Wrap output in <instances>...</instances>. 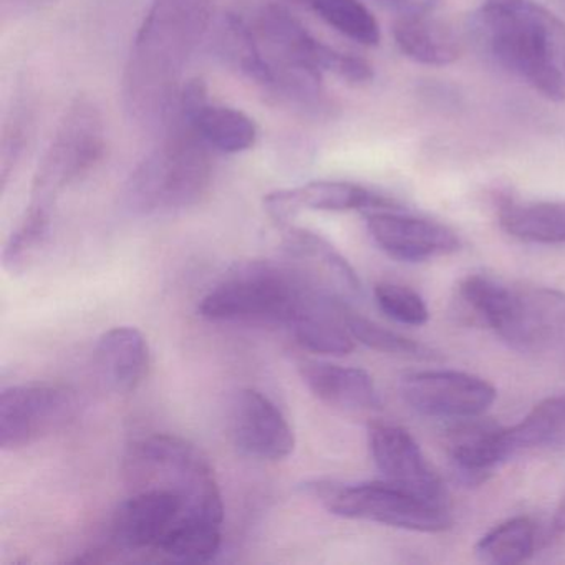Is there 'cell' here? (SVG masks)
<instances>
[{
    "mask_svg": "<svg viewBox=\"0 0 565 565\" xmlns=\"http://www.w3.org/2000/svg\"><path fill=\"white\" fill-rule=\"evenodd\" d=\"M216 0H151L135 35L121 81L130 120L161 130L173 115L181 78L214 24Z\"/></svg>",
    "mask_w": 565,
    "mask_h": 565,
    "instance_id": "obj_1",
    "label": "cell"
},
{
    "mask_svg": "<svg viewBox=\"0 0 565 565\" xmlns=\"http://www.w3.org/2000/svg\"><path fill=\"white\" fill-rule=\"evenodd\" d=\"M476 35L505 71L551 102L565 100V25L532 2L486 4L472 19Z\"/></svg>",
    "mask_w": 565,
    "mask_h": 565,
    "instance_id": "obj_2",
    "label": "cell"
},
{
    "mask_svg": "<svg viewBox=\"0 0 565 565\" xmlns=\"http://www.w3.org/2000/svg\"><path fill=\"white\" fill-rule=\"evenodd\" d=\"M163 138L135 168L121 190V204L134 216H158L196 206L213 184V150L190 120L174 110Z\"/></svg>",
    "mask_w": 565,
    "mask_h": 565,
    "instance_id": "obj_3",
    "label": "cell"
},
{
    "mask_svg": "<svg viewBox=\"0 0 565 565\" xmlns=\"http://www.w3.org/2000/svg\"><path fill=\"white\" fill-rule=\"evenodd\" d=\"M316 289L299 267L257 260L224 276L201 299L198 313L210 322L289 329Z\"/></svg>",
    "mask_w": 565,
    "mask_h": 565,
    "instance_id": "obj_4",
    "label": "cell"
},
{
    "mask_svg": "<svg viewBox=\"0 0 565 565\" xmlns=\"http://www.w3.org/2000/svg\"><path fill=\"white\" fill-rule=\"evenodd\" d=\"M125 472L134 491L170 489L183 499V515L223 524V494L213 466L188 439L160 433L135 441L125 458Z\"/></svg>",
    "mask_w": 565,
    "mask_h": 565,
    "instance_id": "obj_5",
    "label": "cell"
},
{
    "mask_svg": "<svg viewBox=\"0 0 565 565\" xmlns=\"http://www.w3.org/2000/svg\"><path fill=\"white\" fill-rule=\"evenodd\" d=\"M302 491L339 518L416 532L446 531L452 522L448 505L426 501L386 481L342 484L313 479L303 482Z\"/></svg>",
    "mask_w": 565,
    "mask_h": 565,
    "instance_id": "obj_6",
    "label": "cell"
},
{
    "mask_svg": "<svg viewBox=\"0 0 565 565\" xmlns=\"http://www.w3.org/2000/svg\"><path fill=\"white\" fill-rule=\"evenodd\" d=\"M107 148L104 115L90 97L75 98L62 115L32 181L31 203L55 207L58 196L92 173Z\"/></svg>",
    "mask_w": 565,
    "mask_h": 565,
    "instance_id": "obj_7",
    "label": "cell"
},
{
    "mask_svg": "<svg viewBox=\"0 0 565 565\" xmlns=\"http://www.w3.org/2000/svg\"><path fill=\"white\" fill-rule=\"evenodd\" d=\"M247 21L269 67L307 68L322 75H337L352 84H365L373 78L369 62L313 38L289 8L277 0L257 8Z\"/></svg>",
    "mask_w": 565,
    "mask_h": 565,
    "instance_id": "obj_8",
    "label": "cell"
},
{
    "mask_svg": "<svg viewBox=\"0 0 565 565\" xmlns=\"http://www.w3.org/2000/svg\"><path fill=\"white\" fill-rule=\"evenodd\" d=\"M78 408L77 392L62 383L9 386L0 395V446L28 448L74 422Z\"/></svg>",
    "mask_w": 565,
    "mask_h": 565,
    "instance_id": "obj_9",
    "label": "cell"
},
{
    "mask_svg": "<svg viewBox=\"0 0 565 565\" xmlns=\"http://www.w3.org/2000/svg\"><path fill=\"white\" fill-rule=\"evenodd\" d=\"M402 395L422 415L441 419L479 418L495 402L494 386L455 370H426L403 376Z\"/></svg>",
    "mask_w": 565,
    "mask_h": 565,
    "instance_id": "obj_10",
    "label": "cell"
},
{
    "mask_svg": "<svg viewBox=\"0 0 565 565\" xmlns=\"http://www.w3.org/2000/svg\"><path fill=\"white\" fill-rule=\"evenodd\" d=\"M369 445L373 461L386 482L426 501L446 504L441 479L433 471L418 443L405 428L390 423H372Z\"/></svg>",
    "mask_w": 565,
    "mask_h": 565,
    "instance_id": "obj_11",
    "label": "cell"
},
{
    "mask_svg": "<svg viewBox=\"0 0 565 565\" xmlns=\"http://www.w3.org/2000/svg\"><path fill=\"white\" fill-rule=\"evenodd\" d=\"M231 436L241 452L260 461H282L296 449L289 419L259 390L237 393L231 408Z\"/></svg>",
    "mask_w": 565,
    "mask_h": 565,
    "instance_id": "obj_12",
    "label": "cell"
},
{
    "mask_svg": "<svg viewBox=\"0 0 565 565\" xmlns=\"http://www.w3.org/2000/svg\"><path fill=\"white\" fill-rule=\"evenodd\" d=\"M184 514V501L163 488L137 489L110 521V544L120 552H153Z\"/></svg>",
    "mask_w": 565,
    "mask_h": 565,
    "instance_id": "obj_13",
    "label": "cell"
},
{
    "mask_svg": "<svg viewBox=\"0 0 565 565\" xmlns=\"http://www.w3.org/2000/svg\"><path fill=\"white\" fill-rule=\"evenodd\" d=\"M499 337L512 349L539 352L565 337V294L547 287H512Z\"/></svg>",
    "mask_w": 565,
    "mask_h": 565,
    "instance_id": "obj_14",
    "label": "cell"
},
{
    "mask_svg": "<svg viewBox=\"0 0 565 565\" xmlns=\"http://www.w3.org/2000/svg\"><path fill=\"white\" fill-rule=\"evenodd\" d=\"M365 217L370 236L393 259L423 263L459 249L455 231L426 217L399 213V207L370 211Z\"/></svg>",
    "mask_w": 565,
    "mask_h": 565,
    "instance_id": "obj_15",
    "label": "cell"
},
{
    "mask_svg": "<svg viewBox=\"0 0 565 565\" xmlns=\"http://www.w3.org/2000/svg\"><path fill=\"white\" fill-rule=\"evenodd\" d=\"M395 201L349 181L319 180L264 196V210L276 223L289 224L302 211L347 213V211L395 210Z\"/></svg>",
    "mask_w": 565,
    "mask_h": 565,
    "instance_id": "obj_16",
    "label": "cell"
},
{
    "mask_svg": "<svg viewBox=\"0 0 565 565\" xmlns=\"http://www.w3.org/2000/svg\"><path fill=\"white\" fill-rule=\"evenodd\" d=\"M174 110L188 118L204 143L217 153L239 154L257 141V127L244 111L226 105L210 104L207 87L201 78L181 88Z\"/></svg>",
    "mask_w": 565,
    "mask_h": 565,
    "instance_id": "obj_17",
    "label": "cell"
},
{
    "mask_svg": "<svg viewBox=\"0 0 565 565\" xmlns=\"http://www.w3.org/2000/svg\"><path fill=\"white\" fill-rule=\"evenodd\" d=\"M284 249L292 259L306 266L299 267L307 279L345 306L360 302L363 297L362 282L352 264L335 249L332 243L316 231L306 227H287Z\"/></svg>",
    "mask_w": 565,
    "mask_h": 565,
    "instance_id": "obj_18",
    "label": "cell"
},
{
    "mask_svg": "<svg viewBox=\"0 0 565 565\" xmlns=\"http://www.w3.org/2000/svg\"><path fill=\"white\" fill-rule=\"evenodd\" d=\"M95 370L111 392H135L150 369V347L135 327H115L98 339L94 352Z\"/></svg>",
    "mask_w": 565,
    "mask_h": 565,
    "instance_id": "obj_19",
    "label": "cell"
},
{
    "mask_svg": "<svg viewBox=\"0 0 565 565\" xmlns=\"http://www.w3.org/2000/svg\"><path fill=\"white\" fill-rule=\"evenodd\" d=\"M300 379L327 405L345 412H369L380 406L379 390L365 370L320 360H300Z\"/></svg>",
    "mask_w": 565,
    "mask_h": 565,
    "instance_id": "obj_20",
    "label": "cell"
},
{
    "mask_svg": "<svg viewBox=\"0 0 565 565\" xmlns=\"http://www.w3.org/2000/svg\"><path fill=\"white\" fill-rule=\"evenodd\" d=\"M446 449L455 471L471 484L484 481L495 466L509 459L504 428L476 418L462 419L449 431Z\"/></svg>",
    "mask_w": 565,
    "mask_h": 565,
    "instance_id": "obj_21",
    "label": "cell"
},
{
    "mask_svg": "<svg viewBox=\"0 0 565 565\" xmlns=\"http://www.w3.org/2000/svg\"><path fill=\"white\" fill-rule=\"evenodd\" d=\"M211 31V47L216 57L231 71L253 82L264 92L269 84V65L247 18L236 12H227L214 22Z\"/></svg>",
    "mask_w": 565,
    "mask_h": 565,
    "instance_id": "obj_22",
    "label": "cell"
},
{
    "mask_svg": "<svg viewBox=\"0 0 565 565\" xmlns=\"http://www.w3.org/2000/svg\"><path fill=\"white\" fill-rule=\"evenodd\" d=\"M393 38L406 57L429 67H445L461 55L458 35L426 14L402 15L393 25Z\"/></svg>",
    "mask_w": 565,
    "mask_h": 565,
    "instance_id": "obj_23",
    "label": "cell"
},
{
    "mask_svg": "<svg viewBox=\"0 0 565 565\" xmlns=\"http://www.w3.org/2000/svg\"><path fill=\"white\" fill-rule=\"evenodd\" d=\"M223 545V524L194 515H181L180 521L158 542L151 554L171 564H210Z\"/></svg>",
    "mask_w": 565,
    "mask_h": 565,
    "instance_id": "obj_24",
    "label": "cell"
},
{
    "mask_svg": "<svg viewBox=\"0 0 565 565\" xmlns=\"http://www.w3.org/2000/svg\"><path fill=\"white\" fill-rule=\"evenodd\" d=\"M499 224L509 236L531 244H565V201L508 203L499 210Z\"/></svg>",
    "mask_w": 565,
    "mask_h": 565,
    "instance_id": "obj_25",
    "label": "cell"
},
{
    "mask_svg": "<svg viewBox=\"0 0 565 565\" xmlns=\"http://www.w3.org/2000/svg\"><path fill=\"white\" fill-rule=\"evenodd\" d=\"M509 458L531 449L564 448L565 396L537 403L518 425L504 428Z\"/></svg>",
    "mask_w": 565,
    "mask_h": 565,
    "instance_id": "obj_26",
    "label": "cell"
},
{
    "mask_svg": "<svg viewBox=\"0 0 565 565\" xmlns=\"http://www.w3.org/2000/svg\"><path fill=\"white\" fill-rule=\"evenodd\" d=\"M54 207L29 203L28 211L2 250V266L11 276H24L41 259L51 239Z\"/></svg>",
    "mask_w": 565,
    "mask_h": 565,
    "instance_id": "obj_27",
    "label": "cell"
},
{
    "mask_svg": "<svg viewBox=\"0 0 565 565\" xmlns=\"http://www.w3.org/2000/svg\"><path fill=\"white\" fill-rule=\"evenodd\" d=\"M313 12L327 25L335 29L356 44L373 45L380 42V25L375 15L359 0H277Z\"/></svg>",
    "mask_w": 565,
    "mask_h": 565,
    "instance_id": "obj_28",
    "label": "cell"
},
{
    "mask_svg": "<svg viewBox=\"0 0 565 565\" xmlns=\"http://www.w3.org/2000/svg\"><path fill=\"white\" fill-rule=\"evenodd\" d=\"M535 525L524 515L508 519L486 532L478 544L479 561L492 565H515L529 561L535 551Z\"/></svg>",
    "mask_w": 565,
    "mask_h": 565,
    "instance_id": "obj_29",
    "label": "cell"
},
{
    "mask_svg": "<svg viewBox=\"0 0 565 565\" xmlns=\"http://www.w3.org/2000/svg\"><path fill=\"white\" fill-rule=\"evenodd\" d=\"M511 294V286L482 274H472L459 284V299L466 309L494 332H498L504 320Z\"/></svg>",
    "mask_w": 565,
    "mask_h": 565,
    "instance_id": "obj_30",
    "label": "cell"
},
{
    "mask_svg": "<svg viewBox=\"0 0 565 565\" xmlns=\"http://www.w3.org/2000/svg\"><path fill=\"white\" fill-rule=\"evenodd\" d=\"M347 329L352 333L355 342L375 350V352L388 353V355L412 356V359H428L431 353L422 343L399 335L393 330L385 329L359 313L352 312L350 307L343 309Z\"/></svg>",
    "mask_w": 565,
    "mask_h": 565,
    "instance_id": "obj_31",
    "label": "cell"
},
{
    "mask_svg": "<svg viewBox=\"0 0 565 565\" xmlns=\"http://www.w3.org/2000/svg\"><path fill=\"white\" fill-rule=\"evenodd\" d=\"M32 134V115L28 105L18 104L9 114L2 131L0 145V178L2 190H6L12 174L18 170L19 163L25 154Z\"/></svg>",
    "mask_w": 565,
    "mask_h": 565,
    "instance_id": "obj_32",
    "label": "cell"
},
{
    "mask_svg": "<svg viewBox=\"0 0 565 565\" xmlns=\"http://www.w3.org/2000/svg\"><path fill=\"white\" fill-rule=\"evenodd\" d=\"M380 310L403 326L419 327L428 322L429 312L418 292L395 282H380L375 287Z\"/></svg>",
    "mask_w": 565,
    "mask_h": 565,
    "instance_id": "obj_33",
    "label": "cell"
},
{
    "mask_svg": "<svg viewBox=\"0 0 565 565\" xmlns=\"http://www.w3.org/2000/svg\"><path fill=\"white\" fill-rule=\"evenodd\" d=\"M57 2L58 0H0V14L4 21H18L45 11Z\"/></svg>",
    "mask_w": 565,
    "mask_h": 565,
    "instance_id": "obj_34",
    "label": "cell"
},
{
    "mask_svg": "<svg viewBox=\"0 0 565 565\" xmlns=\"http://www.w3.org/2000/svg\"><path fill=\"white\" fill-rule=\"evenodd\" d=\"M383 2L398 9L402 15H423L431 12L438 0H383Z\"/></svg>",
    "mask_w": 565,
    "mask_h": 565,
    "instance_id": "obj_35",
    "label": "cell"
},
{
    "mask_svg": "<svg viewBox=\"0 0 565 565\" xmlns=\"http://www.w3.org/2000/svg\"><path fill=\"white\" fill-rule=\"evenodd\" d=\"M551 531L554 535L565 534V495L555 508L554 518L551 522Z\"/></svg>",
    "mask_w": 565,
    "mask_h": 565,
    "instance_id": "obj_36",
    "label": "cell"
},
{
    "mask_svg": "<svg viewBox=\"0 0 565 565\" xmlns=\"http://www.w3.org/2000/svg\"><path fill=\"white\" fill-rule=\"evenodd\" d=\"M509 2H515V0H488L486 4H509Z\"/></svg>",
    "mask_w": 565,
    "mask_h": 565,
    "instance_id": "obj_37",
    "label": "cell"
},
{
    "mask_svg": "<svg viewBox=\"0 0 565 565\" xmlns=\"http://www.w3.org/2000/svg\"><path fill=\"white\" fill-rule=\"evenodd\" d=\"M564 67H565V58H564Z\"/></svg>",
    "mask_w": 565,
    "mask_h": 565,
    "instance_id": "obj_38",
    "label": "cell"
}]
</instances>
